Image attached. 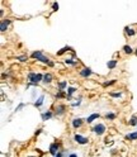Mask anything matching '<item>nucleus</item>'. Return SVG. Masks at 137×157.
<instances>
[{
	"label": "nucleus",
	"instance_id": "nucleus-9",
	"mask_svg": "<svg viewBox=\"0 0 137 157\" xmlns=\"http://www.w3.org/2000/svg\"><path fill=\"white\" fill-rule=\"evenodd\" d=\"M65 105H57V108H56V114L57 115H62L65 113Z\"/></svg>",
	"mask_w": 137,
	"mask_h": 157
},
{
	"label": "nucleus",
	"instance_id": "nucleus-31",
	"mask_svg": "<svg viewBox=\"0 0 137 157\" xmlns=\"http://www.w3.org/2000/svg\"><path fill=\"white\" fill-rule=\"evenodd\" d=\"M55 157H62V153H61V152H60V153H58V155H56V156H55Z\"/></svg>",
	"mask_w": 137,
	"mask_h": 157
},
{
	"label": "nucleus",
	"instance_id": "nucleus-22",
	"mask_svg": "<svg viewBox=\"0 0 137 157\" xmlns=\"http://www.w3.org/2000/svg\"><path fill=\"white\" fill-rule=\"evenodd\" d=\"M130 124H131V126H137V118H136V117H132V118H131Z\"/></svg>",
	"mask_w": 137,
	"mask_h": 157
},
{
	"label": "nucleus",
	"instance_id": "nucleus-21",
	"mask_svg": "<svg viewBox=\"0 0 137 157\" xmlns=\"http://www.w3.org/2000/svg\"><path fill=\"white\" fill-rule=\"evenodd\" d=\"M105 118H107V119H110V120H113V119H115V114H113V113H107Z\"/></svg>",
	"mask_w": 137,
	"mask_h": 157
},
{
	"label": "nucleus",
	"instance_id": "nucleus-18",
	"mask_svg": "<svg viewBox=\"0 0 137 157\" xmlns=\"http://www.w3.org/2000/svg\"><path fill=\"white\" fill-rule=\"evenodd\" d=\"M66 81H61L60 84H58V91H64V89L66 87Z\"/></svg>",
	"mask_w": 137,
	"mask_h": 157
},
{
	"label": "nucleus",
	"instance_id": "nucleus-4",
	"mask_svg": "<svg viewBox=\"0 0 137 157\" xmlns=\"http://www.w3.org/2000/svg\"><path fill=\"white\" fill-rule=\"evenodd\" d=\"M58 148H60V147H58L57 143H52V144L50 146V153H51V155H55V156L58 155V153H60Z\"/></svg>",
	"mask_w": 137,
	"mask_h": 157
},
{
	"label": "nucleus",
	"instance_id": "nucleus-28",
	"mask_svg": "<svg viewBox=\"0 0 137 157\" xmlns=\"http://www.w3.org/2000/svg\"><path fill=\"white\" fill-rule=\"evenodd\" d=\"M65 96V94L62 93V91H58L57 94H56V98H64Z\"/></svg>",
	"mask_w": 137,
	"mask_h": 157
},
{
	"label": "nucleus",
	"instance_id": "nucleus-7",
	"mask_svg": "<svg viewBox=\"0 0 137 157\" xmlns=\"http://www.w3.org/2000/svg\"><path fill=\"white\" fill-rule=\"evenodd\" d=\"M81 124H82V119H80V118H76V119L72 120V127L74 128H79V127H81Z\"/></svg>",
	"mask_w": 137,
	"mask_h": 157
},
{
	"label": "nucleus",
	"instance_id": "nucleus-20",
	"mask_svg": "<svg viewBox=\"0 0 137 157\" xmlns=\"http://www.w3.org/2000/svg\"><path fill=\"white\" fill-rule=\"evenodd\" d=\"M69 50H71V48H70V47H64V48H62L61 51H58V52H57V56H61V54H64V53H65L66 51H69Z\"/></svg>",
	"mask_w": 137,
	"mask_h": 157
},
{
	"label": "nucleus",
	"instance_id": "nucleus-16",
	"mask_svg": "<svg viewBox=\"0 0 137 157\" xmlns=\"http://www.w3.org/2000/svg\"><path fill=\"white\" fill-rule=\"evenodd\" d=\"M126 138H127V139H132V141L137 139V132L131 133V134H127V136H126Z\"/></svg>",
	"mask_w": 137,
	"mask_h": 157
},
{
	"label": "nucleus",
	"instance_id": "nucleus-2",
	"mask_svg": "<svg viewBox=\"0 0 137 157\" xmlns=\"http://www.w3.org/2000/svg\"><path fill=\"white\" fill-rule=\"evenodd\" d=\"M93 131L95 132V133L98 134V136H102V134L105 132V126H104V124H102V123H99V124H97L95 127L93 128Z\"/></svg>",
	"mask_w": 137,
	"mask_h": 157
},
{
	"label": "nucleus",
	"instance_id": "nucleus-32",
	"mask_svg": "<svg viewBox=\"0 0 137 157\" xmlns=\"http://www.w3.org/2000/svg\"><path fill=\"white\" fill-rule=\"evenodd\" d=\"M136 56H137V50H136Z\"/></svg>",
	"mask_w": 137,
	"mask_h": 157
},
{
	"label": "nucleus",
	"instance_id": "nucleus-17",
	"mask_svg": "<svg viewBox=\"0 0 137 157\" xmlns=\"http://www.w3.org/2000/svg\"><path fill=\"white\" fill-rule=\"evenodd\" d=\"M75 91H76V89H75V87H69V89H67V98L71 99V95L75 93Z\"/></svg>",
	"mask_w": 137,
	"mask_h": 157
},
{
	"label": "nucleus",
	"instance_id": "nucleus-13",
	"mask_svg": "<svg viewBox=\"0 0 137 157\" xmlns=\"http://www.w3.org/2000/svg\"><path fill=\"white\" fill-rule=\"evenodd\" d=\"M42 56H43V53H42L41 51H36V52L32 53V58H37V60H39Z\"/></svg>",
	"mask_w": 137,
	"mask_h": 157
},
{
	"label": "nucleus",
	"instance_id": "nucleus-27",
	"mask_svg": "<svg viewBox=\"0 0 137 157\" xmlns=\"http://www.w3.org/2000/svg\"><path fill=\"white\" fill-rule=\"evenodd\" d=\"M52 9H54V12L58 10V4H57V3H54V5H52Z\"/></svg>",
	"mask_w": 137,
	"mask_h": 157
},
{
	"label": "nucleus",
	"instance_id": "nucleus-25",
	"mask_svg": "<svg viewBox=\"0 0 137 157\" xmlns=\"http://www.w3.org/2000/svg\"><path fill=\"white\" fill-rule=\"evenodd\" d=\"M114 82H115V80H112V81H107V82H104L103 85H104V86H110V85H113Z\"/></svg>",
	"mask_w": 137,
	"mask_h": 157
},
{
	"label": "nucleus",
	"instance_id": "nucleus-29",
	"mask_svg": "<svg viewBox=\"0 0 137 157\" xmlns=\"http://www.w3.org/2000/svg\"><path fill=\"white\" fill-rule=\"evenodd\" d=\"M23 106H24V104H20V105H19V106H18V108H17V111H18V110H19V109H22V108H23Z\"/></svg>",
	"mask_w": 137,
	"mask_h": 157
},
{
	"label": "nucleus",
	"instance_id": "nucleus-26",
	"mask_svg": "<svg viewBox=\"0 0 137 157\" xmlns=\"http://www.w3.org/2000/svg\"><path fill=\"white\" fill-rule=\"evenodd\" d=\"M65 63H66V65H67V63H69V65H75V63H76V61H72V60H65Z\"/></svg>",
	"mask_w": 137,
	"mask_h": 157
},
{
	"label": "nucleus",
	"instance_id": "nucleus-8",
	"mask_svg": "<svg viewBox=\"0 0 137 157\" xmlns=\"http://www.w3.org/2000/svg\"><path fill=\"white\" fill-rule=\"evenodd\" d=\"M99 118V114L98 113H94V114H91V115H89L88 118H86V123H93L95 119H98Z\"/></svg>",
	"mask_w": 137,
	"mask_h": 157
},
{
	"label": "nucleus",
	"instance_id": "nucleus-19",
	"mask_svg": "<svg viewBox=\"0 0 137 157\" xmlns=\"http://www.w3.org/2000/svg\"><path fill=\"white\" fill-rule=\"evenodd\" d=\"M123 51L126 52V53H128V54H131L133 51H132V48H131V46H127V44H126V46L123 47Z\"/></svg>",
	"mask_w": 137,
	"mask_h": 157
},
{
	"label": "nucleus",
	"instance_id": "nucleus-11",
	"mask_svg": "<svg viewBox=\"0 0 137 157\" xmlns=\"http://www.w3.org/2000/svg\"><path fill=\"white\" fill-rule=\"evenodd\" d=\"M124 30H126V33H127V36H130V37H132V36L136 34V30H133L131 27H126Z\"/></svg>",
	"mask_w": 137,
	"mask_h": 157
},
{
	"label": "nucleus",
	"instance_id": "nucleus-12",
	"mask_svg": "<svg viewBox=\"0 0 137 157\" xmlns=\"http://www.w3.org/2000/svg\"><path fill=\"white\" fill-rule=\"evenodd\" d=\"M107 66H108V69H110V70H113L115 66H117V60H110L108 63H107Z\"/></svg>",
	"mask_w": 137,
	"mask_h": 157
},
{
	"label": "nucleus",
	"instance_id": "nucleus-15",
	"mask_svg": "<svg viewBox=\"0 0 137 157\" xmlns=\"http://www.w3.org/2000/svg\"><path fill=\"white\" fill-rule=\"evenodd\" d=\"M43 99H45V96H43V95L39 96V99H38L37 102L34 103V106H37V108H38V106H41L42 104H43Z\"/></svg>",
	"mask_w": 137,
	"mask_h": 157
},
{
	"label": "nucleus",
	"instance_id": "nucleus-10",
	"mask_svg": "<svg viewBox=\"0 0 137 157\" xmlns=\"http://www.w3.org/2000/svg\"><path fill=\"white\" fill-rule=\"evenodd\" d=\"M52 81V75L51 74H45L43 75V82L45 84H50Z\"/></svg>",
	"mask_w": 137,
	"mask_h": 157
},
{
	"label": "nucleus",
	"instance_id": "nucleus-3",
	"mask_svg": "<svg viewBox=\"0 0 137 157\" xmlns=\"http://www.w3.org/2000/svg\"><path fill=\"white\" fill-rule=\"evenodd\" d=\"M74 139H75V142H78L79 144H86V143H88V138L80 136V134H75Z\"/></svg>",
	"mask_w": 137,
	"mask_h": 157
},
{
	"label": "nucleus",
	"instance_id": "nucleus-23",
	"mask_svg": "<svg viewBox=\"0 0 137 157\" xmlns=\"http://www.w3.org/2000/svg\"><path fill=\"white\" fill-rule=\"evenodd\" d=\"M17 60L22 61V62H26L27 61V56H19V57H17Z\"/></svg>",
	"mask_w": 137,
	"mask_h": 157
},
{
	"label": "nucleus",
	"instance_id": "nucleus-5",
	"mask_svg": "<svg viewBox=\"0 0 137 157\" xmlns=\"http://www.w3.org/2000/svg\"><path fill=\"white\" fill-rule=\"evenodd\" d=\"M9 24H10V19H3V20H1V24H0V30H1V32H5V30L8 29Z\"/></svg>",
	"mask_w": 137,
	"mask_h": 157
},
{
	"label": "nucleus",
	"instance_id": "nucleus-6",
	"mask_svg": "<svg viewBox=\"0 0 137 157\" xmlns=\"http://www.w3.org/2000/svg\"><path fill=\"white\" fill-rule=\"evenodd\" d=\"M93 74V71H91V69H89V67H84V69L80 71V75L82 76V77H88V76H90Z\"/></svg>",
	"mask_w": 137,
	"mask_h": 157
},
{
	"label": "nucleus",
	"instance_id": "nucleus-30",
	"mask_svg": "<svg viewBox=\"0 0 137 157\" xmlns=\"http://www.w3.org/2000/svg\"><path fill=\"white\" fill-rule=\"evenodd\" d=\"M69 157H78V156H76V155H75V153H71V155H70V156H69Z\"/></svg>",
	"mask_w": 137,
	"mask_h": 157
},
{
	"label": "nucleus",
	"instance_id": "nucleus-14",
	"mask_svg": "<svg viewBox=\"0 0 137 157\" xmlns=\"http://www.w3.org/2000/svg\"><path fill=\"white\" fill-rule=\"evenodd\" d=\"M51 117H52V113H51V111H46V113L42 114V120H47V119H50Z\"/></svg>",
	"mask_w": 137,
	"mask_h": 157
},
{
	"label": "nucleus",
	"instance_id": "nucleus-1",
	"mask_svg": "<svg viewBox=\"0 0 137 157\" xmlns=\"http://www.w3.org/2000/svg\"><path fill=\"white\" fill-rule=\"evenodd\" d=\"M28 80H29V85H37L38 82L43 81V76L41 74H34V72H30L28 75ZM27 85V86H29Z\"/></svg>",
	"mask_w": 137,
	"mask_h": 157
},
{
	"label": "nucleus",
	"instance_id": "nucleus-24",
	"mask_svg": "<svg viewBox=\"0 0 137 157\" xmlns=\"http://www.w3.org/2000/svg\"><path fill=\"white\" fill-rule=\"evenodd\" d=\"M110 96H113V98H121L122 94L121 93H110Z\"/></svg>",
	"mask_w": 137,
	"mask_h": 157
}]
</instances>
